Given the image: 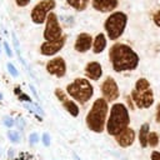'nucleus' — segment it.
<instances>
[{
	"label": "nucleus",
	"mask_w": 160,
	"mask_h": 160,
	"mask_svg": "<svg viewBox=\"0 0 160 160\" xmlns=\"http://www.w3.org/2000/svg\"><path fill=\"white\" fill-rule=\"evenodd\" d=\"M109 60L115 72H126L135 70L140 64L139 54L125 42H115L109 50Z\"/></svg>",
	"instance_id": "obj_1"
},
{
	"label": "nucleus",
	"mask_w": 160,
	"mask_h": 160,
	"mask_svg": "<svg viewBox=\"0 0 160 160\" xmlns=\"http://www.w3.org/2000/svg\"><path fill=\"white\" fill-rule=\"evenodd\" d=\"M109 110V102L102 98H98L85 116V124L88 129L95 134H101L106 128Z\"/></svg>",
	"instance_id": "obj_2"
},
{
	"label": "nucleus",
	"mask_w": 160,
	"mask_h": 160,
	"mask_svg": "<svg viewBox=\"0 0 160 160\" xmlns=\"http://www.w3.org/2000/svg\"><path fill=\"white\" fill-rule=\"evenodd\" d=\"M130 125L129 109L122 102H114L109 110V116L106 120V132L111 136H116Z\"/></svg>",
	"instance_id": "obj_3"
},
{
	"label": "nucleus",
	"mask_w": 160,
	"mask_h": 160,
	"mask_svg": "<svg viewBox=\"0 0 160 160\" xmlns=\"http://www.w3.org/2000/svg\"><path fill=\"white\" fill-rule=\"evenodd\" d=\"M130 96L138 109H149L154 104V91L146 78H139L136 80Z\"/></svg>",
	"instance_id": "obj_4"
},
{
	"label": "nucleus",
	"mask_w": 160,
	"mask_h": 160,
	"mask_svg": "<svg viewBox=\"0 0 160 160\" xmlns=\"http://www.w3.org/2000/svg\"><path fill=\"white\" fill-rule=\"evenodd\" d=\"M128 21H129V18L124 11L116 10L109 14V16L104 21V30H105L106 38L111 41H116L118 39H120L125 32Z\"/></svg>",
	"instance_id": "obj_5"
},
{
	"label": "nucleus",
	"mask_w": 160,
	"mask_h": 160,
	"mask_svg": "<svg viewBox=\"0 0 160 160\" xmlns=\"http://www.w3.org/2000/svg\"><path fill=\"white\" fill-rule=\"evenodd\" d=\"M66 94L76 102L84 105L94 96V86L86 78H76L66 86Z\"/></svg>",
	"instance_id": "obj_6"
},
{
	"label": "nucleus",
	"mask_w": 160,
	"mask_h": 160,
	"mask_svg": "<svg viewBox=\"0 0 160 160\" xmlns=\"http://www.w3.org/2000/svg\"><path fill=\"white\" fill-rule=\"evenodd\" d=\"M56 6L55 0H41L39 1L31 10V20L34 24H44L46 21V18Z\"/></svg>",
	"instance_id": "obj_7"
},
{
	"label": "nucleus",
	"mask_w": 160,
	"mask_h": 160,
	"mask_svg": "<svg viewBox=\"0 0 160 160\" xmlns=\"http://www.w3.org/2000/svg\"><path fill=\"white\" fill-rule=\"evenodd\" d=\"M44 39L45 41H54L64 36L62 28L59 22L58 15L55 12H50L45 21V29H44Z\"/></svg>",
	"instance_id": "obj_8"
},
{
	"label": "nucleus",
	"mask_w": 160,
	"mask_h": 160,
	"mask_svg": "<svg viewBox=\"0 0 160 160\" xmlns=\"http://www.w3.org/2000/svg\"><path fill=\"white\" fill-rule=\"evenodd\" d=\"M101 95L102 99H105L108 102H115V100L119 99L120 96V90L118 86V82L112 76H106L104 81L101 82Z\"/></svg>",
	"instance_id": "obj_9"
},
{
	"label": "nucleus",
	"mask_w": 160,
	"mask_h": 160,
	"mask_svg": "<svg viewBox=\"0 0 160 160\" xmlns=\"http://www.w3.org/2000/svg\"><path fill=\"white\" fill-rule=\"evenodd\" d=\"M55 96H56L58 100L61 102L62 108H64L71 116H74V118L79 116V114H80V108H79L78 102L74 101V100L66 94V91H64V90L60 89V88H56V89H55Z\"/></svg>",
	"instance_id": "obj_10"
},
{
	"label": "nucleus",
	"mask_w": 160,
	"mask_h": 160,
	"mask_svg": "<svg viewBox=\"0 0 160 160\" xmlns=\"http://www.w3.org/2000/svg\"><path fill=\"white\" fill-rule=\"evenodd\" d=\"M46 71L56 78H64L66 74V62L64 60V58L61 56H55L52 59H50L46 62Z\"/></svg>",
	"instance_id": "obj_11"
},
{
	"label": "nucleus",
	"mask_w": 160,
	"mask_h": 160,
	"mask_svg": "<svg viewBox=\"0 0 160 160\" xmlns=\"http://www.w3.org/2000/svg\"><path fill=\"white\" fill-rule=\"evenodd\" d=\"M65 42H66L65 35L58 40H54V41H44L40 46V52L44 56H54L60 50H62V48L65 46Z\"/></svg>",
	"instance_id": "obj_12"
},
{
	"label": "nucleus",
	"mask_w": 160,
	"mask_h": 160,
	"mask_svg": "<svg viewBox=\"0 0 160 160\" xmlns=\"http://www.w3.org/2000/svg\"><path fill=\"white\" fill-rule=\"evenodd\" d=\"M92 40H94V38L89 32H80V34H78L76 38H75V42H74L75 51H78L80 54L88 52L92 48Z\"/></svg>",
	"instance_id": "obj_13"
},
{
	"label": "nucleus",
	"mask_w": 160,
	"mask_h": 160,
	"mask_svg": "<svg viewBox=\"0 0 160 160\" xmlns=\"http://www.w3.org/2000/svg\"><path fill=\"white\" fill-rule=\"evenodd\" d=\"M91 6L95 11L111 14L116 11L119 6V0H91Z\"/></svg>",
	"instance_id": "obj_14"
},
{
	"label": "nucleus",
	"mask_w": 160,
	"mask_h": 160,
	"mask_svg": "<svg viewBox=\"0 0 160 160\" xmlns=\"http://www.w3.org/2000/svg\"><path fill=\"white\" fill-rule=\"evenodd\" d=\"M84 74L88 80L98 81L102 76V65L99 61H89L84 68Z\"/></svg>",
	"instance_id": "obj_15"
},
{
	"label": "nucleus",
	"mask_w": 160,
	"mask_h": 160,
	"mask_svg": "<svg viewBox=\"0 0 160 160\" xmlns=\"http://www.w3.org/2000/svg\"><path fill=\"white\" fill-rule=\"evenodd\" d=\"M135 138H136L135 130L129 126L128 129H125L124 131H121L120 134H118L115 136V141L120 148H129L134 144Z\"/></svg>",
	"instance_id": "obj_16"
},
{
	"label": "nucleus",
	"mask_w": 160,
	"mask_h": 160,
	"mask_svg": "<svg viewBox=\"0 0 160 160\" xmlns=\"http://www.w3.org/2000/svg\"><path fill=\"white\" fill-rule=\"evenodd\" d=\"M108 40L109 39L106 38L105 32L96 34L94 36V40H92V48H91L92 52L94 54H101L106 49V46H108Z\"/></svg>",
	"instance_id": "obj_17"
},
{
	"label": "nucleus",
	"mask_w": 160,
	"mask_h": 160,
	"mask_svg": "<svg viewBox=\"0 0 160 160\" xmlns=\"http://www.w3.org/2000/svg\"><path fill=\"white\" fill-rule=\"evenodd\" d=\"M149 134H150V125L149 122H144L140 129H139V144L141 148H148V138H149Z\"/></svg>",
	"instance_id": "obj_18"
},
{
	"label": "nucleus",
	"mask_w": 160,
	"mask_h": 160,
	"mask_svg": "<svg viewBox=\"0 0 160 160\" xmlns=\"http://www.w3.org/2000/svg\"><path fill=\"white\" fill-rule=\"evenodd\" d=\"M68 5L76 11H84L90 4V0H66Z\"/></svg>",
	"instance_id": "obj_19"
},
{
	"label": "nucleus",
	"mask_w": 160,
	"mask_h": 160,
	"mask_svg": "<svg viewBox=\"0 0 160 160\" xmlns=\"http://www.w3.org/2000/svg\"><path fill=\"white\" fill-rule=\"evenodd\" d=\"M159 141H160L159 135H158L155 131H150L149 138H148V146H150V148H156V146L159 145Z\"/></svg>",
	"instance_id": "obj_20"
},
{
	"label": "nucleus",
	"mask_w": 160,
	"mask_h": 160,
	"mask_svg": "<svg viewBox=\"0 0 160 160\" xmlns=\"http://www.w3.org/2000/svg\"><path fill=\"white\" fill-rule=\"evenodd\" d=\"M8 138H9V140L11 141V142H19L20 141V132L19 131H16V130H9L8 131Z\"/></svg>",
	"instance_id": "obj_21"
},
{
	"label": "nucleus",
	"mask_w": 160,
	"mask_h": 160,
	"mask_svg": "<svg viewBox=\"0 0 160 160\" xmlns=\"http://www.w3.org/2000/svg\"><path fill=\"white\" fill-rule=\"evenodd\" d=\"M152 22L155 24V26H156V28H159V29H160V9H159V10H156V11L152 14Z\"/></svg>",
	"instance_id": "obj_22"
},
{
	"label": "nucleus",
	"mask_w": 160,
	"mask_h": 160,
	"mask_svg": "<svg viewBox=\"0 0 160 160\" xmlns=\"http://www.w3.org/2000/svg\"><path fill=\"white\" fill-rule=\"evenodd\" d=\"M39 135L36 134V132H31L30 134V136H29V142L31 144V145H35V144H38L39 142Z\"/></svg>",
	"instance_id": "obj_23"
},
{
	"label": "nucleus",
	"mask_w": 160,
	"mask_h": 160,
	"mask_svg": "<svg viewBox=\"0 0 160 160\" xmlns=\"http://www.w3.org/2000/svg\"><path fill=\"white\" fill-rule=\"evenodd\" d=\"M14 124H15V119H12V118H10V116H5V118H4V125H5V126L11 128Z\"/></svg>",
	"instance_id": "obj_24"
},
{
	"label": "nucleus",
	"mask_w": 160,
	"mask_h": 160,
	"mask_svg": "<svg viewBox=\"0 0 160 160\" xmlns=\"http://www.w3.org/2000/svg\"><path fill=\"white\" fill-rule=\"evenodd\" d=\"M42 144L45 146H49L50 145V135L48 132H44L42 134Z\"/></svg>",
	"instance_id": "obj_25"
},
{
	"label": "nucleus",
	"mask_w": 160,
	"mask_h": 160,
	"mask_svg": "<svg viewBox=\"0 0 160 160\" xmlns=\"http://www.w3.org/2000/svg\"><path fill=\"white\" fill-rule=\"evenodd\" d=\"M8 70H9V72L12 75V76H18V71H16V69H15V66L12 65V64H8Z\"/></svg>",
	"instance_id": "obj_26"
},
{
	"label": "nucleus",
	"mask_w": 160,
	"mask_h": 160,
	"mask_svg": "<svg viewBox=\"0 0 160 160\" xmlns=\"http://www.w3.org/2000/svg\"><path fill=\"white\" fill-rule=\"evenodd\" d=\"M155 121L158 124H160V102L156 105V110H155Z\"/></svg>",
	"instance_id": "obj_27"
},
{
	"label": "nucleus",
	"mask_w": 160,
	"mask_h": 160,
	"mask_svg": "<svg viewBox=\"0 0 160 160\" xmlns=\"http://www.w3.org/2000/svg\"><path fill=\"white\" fill-rule=\"evenodd\" d=\"M15 125H16V128H18L19 130H22L24 126H25V122H24L22 119H18V120H15Z\"/></svg>",
	"instance_id": "obj_28"
},
{
	"label": "nucleus",
	"mask_w": 160,
	"mask_h": 160,
	"mask_svg": "<svg viewBox=\"0 0 160 160\" xmlns=\"http://www.w3.org/2000/svg\"><path fill=\"white\" fill-rule=\"evenodd\" d=\"M30 1H31V0H15L16 5H18V6H21V8H24V6L29 5V2H30Z\"/></svg>",
	"instance_id": "obj_29"
},
{
	"label": "nucleus",
	"mask_w": 160,
	"mask_h": 160,
	"mask_svg": "<svg viewBox=\"0 0 160 160\" xmlns=\"http://www.w3.org/2000/svg\"><path fill=\"white\" fill-rule=\"evenodd\" d=\"M150 160H160V151L154 150L150 155Z\"/></svg>",
	"instance_id": "obj_30"
},
{
	"label": "nucleus",
	"mask_w": 160,
	"mask_h": 160,
	"mask_svg": "<svg viewBox=\"0 0 160 160\" xmlns=\"http://www.w3.org/2000/svg\"><path fill=\"white\" fill-rule=\"evenodd\" d=\"M19 99H20L21 101H28V102H30V101H31V99H30L28 95H25V94H21V95L19 96Z\"/></svg>",
	"instance_id": "obj_31"
},
{
	"label": "nucleus",
	"mask_w": 160,
	"mask_h": 160,
	"mask_svg": "<svg viewBox=\"0 0 160 160\" xmlns=\"http://www.w3.org/2000/svg\"><path fill=\"white\" fill-rule=\"evenodd\" d=\"M4 46H5V50H6V54H8L9 56H11L12 52H11V50H10V48H9V44H8V42H4Z\"/></svg>",
	"instance_id": "obj_32"
},
{
	"label": "nucleus",
	"mask_w": 160,
	"mask_h": 160,
	"mask_svg": "<svg viewBox=\"0 0 160 160\" xmlns=\"http://www.w3.org/2000/svg\"><path fill=\"white\" fill-rule=\"evenodd\" d=\"M8 154H9L10 158H12V155H14V150H12V149H9V152H8Z\"/></svg>",
	"instance_id": "obj_33"
},
{
	"label": "nucleus",
	"mask_w": 160,
	"mask_h": 160,
	"mask_svg": "<svg viewBox=\"0 0 160 160\" xmlns=\"http://www.w3.org/2000/svg\"><path fill=\"white\" fill-rule=\"evenodd\" d=\"M72 155H74V159H75V160H81V159L79 158V155H78V154H75V152H74Z\"/></svg>",
	"instance_id": "obj_34"
},
{
	"label": "nucleus",
	"mask_w": 160,
	"mask_h": 160,
	"mask_svg": "<svg viewBox=\"0 0 160 160\" xmlns=\"http://www.w3.org/2000/svg\"><path fill=\"white\" fill-rule=\"evenodd\" d=\"M1 154H2V150H1V148H0V156H1Z\"/></svg>",
	"instance_id": "obj_35"
},
{
	"label": "nucleus",
	"mask_w": 160,
	"mask_h": 160,
	"mask_svg": "<svg viewBox=\"0 0 160 160\" xmlns=\"http://www.w3.org/2000/svg\"><path fill=\"white\" fill-rule=\"evenodd\" d=\"M0 100H1V94H0Z\"/></svg>",
	"instance_id": "obj_36"
}]
</instances>
